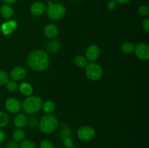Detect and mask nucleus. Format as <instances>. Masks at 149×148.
<instances>
[{
  "instance_id": "b1692460",
  "label": "nucleus",
  "mask_w": 149,
  "mask_h": 148,
  "mask_svg": "<svg viewBox=\"0 0 149 148\" xmlns=\"http://www.w3.org/2000/svg\"><path fill=\"white\" fill-rule=\"evenodd\" d=\"M6 88L10 92H15L16 90L18 89V85H17V83L15 82V81H13V80H9L7 83H6Z\"/></svg>"
},
{
  "instance_id": "58836bf2",
  "label": "nucleus",
  "mask_w": 149,
  "mask_h": 148,
  "mask_svg": "<svg viewBox=\"0 0 149 148\" xmlns=\"http://www.w3.org/2000/svg\"><path fill=\"white\" fill-rule=\"evenodd\" d=\"M0 148H2V147H0Z\"/></svg>"
},
{
  "instance_id": "7ed1b4c3",
  "label": "nucleus",
  "mask_w": 149,
  "mask_h": 148,
  "mask_svg": "<svg viewBox=\"0 0 149 148\" xmlns=\"http://www.w3.org/2000/svg\"><path fill=\"white\" fill-rule=\"evenodd\" d=\"M58 120L52 114H46L41 118L39 122V127L44 133H52L58 128Z\"/></svg>"
},
{
  "instance_id": "bb28decb",
  "label": "nucleus",
  "mask_w": 149,
  "mask_h": 148,
  "mask_svg": "<svg viewBox=\"0 0 149 148\" xmlns=\"http://www.w3.org/2000/svg\"><path fill=\"white\" fill-rule=\"evenodd\" d=\"M138 13L142 17H146L149 15V7L147 5H141V7L138 8Z\"/></svg>"
},
{
  "instance_id": "20e7f679",
  "label": "nucleus",
  "mask_w": 149,
  "mask_h": 148,
  "mask_svg": "<svg viewBox=\"0 0 149 148\" xmlns=\"http://www.w3.org/2000/svg\"><path fill=\"white\" fill-rule=\"evenodd\" d=\"M47 15L49 19L53 20H58L63 18L66 14V8L62 4L53 3L48 1V5L46 8Z\"/></svg>"
},
{
  "instance_id": "f3484780",
  "label": "nucleus",
  "mask_w": 149,
  "mask_h": 148,
  "mask_svg": "<svg viewBox=\"0 0 149 148\" xmlns=\"http://www.w3.org/2000/svg\"><path fill=\"white\" fill-rule=\"evenodd\" d=\"M26 137V133L22 129H17L13 131V139L15 142H21L22 141L24 140Z\"/></svg>"
},
{
  "instance_id": "dca6fc26",
  "label": "nucleus",
  "mask_w": 149,
  "mask_h": 148,
  "mask_svg": "<svg viewBox=\"0 0 149 148\" xmlns=\"http://www.w3.org/2000/svg\"><path fill=\"white\" fill-rule=\"evenodd\" d=\"M18 89L22 94L26 97L31 95L33 93V87L27 82H22L20 86H18Z\"/></svg>"
},
{
  "instance_id": "f03ea898",
  "label": "nucleus",
  "mask_w": 149,
  "mask_h": 148,
  "mask_svg": "<svg viewBox=\"0 0 149 148\" xmlns=\"http://www.w3.org/2000/svg\"><path fill=\"white\" fill-rule=\"evenodd\" d=\"M43 105V101L38 96H28L21 104V107L26 114L33 115L41 110Z\"/></svg>"
},
{
  "instance_id": "423d86ee",
  "label": "nucleus",
  "mask_w": 149,
  "mask_h": 148,
  "mask_svg": "<svg viewBox=\"0 0 149 148\" xmlns=\"http://www.w3.org/2000/svg\"><path fill=\"white\" fill-rule=\"evenodd\" d=\"M77 137L82 142H88L95 136V131L91 126H84L80 127L77 132Z\"/></svg>"
},
{
  "instance_id": "2eb2a0df",
  "label": "nucleus",
  "mask_w": 149,
  "mask_h": 148,
  "mask_svg": "<svg viewBox=\"0 0 149 148\" xmlns=\"http://www.w3.org/2000/svg\"><path fill=\"white\" fill-rule=\"evenodd\" d=\"M0 14L7 20H10L14 15V10L9 4H4L0 8Z\"/></svg>"
},
{
  "instance_id": "2f4dec72",
  "label": "nucleus",
  "mask_w": 149,
  "mask_h": 148,
  "mask_svg": "<svg viewBox=\"0 0 149 148\" xmlns=\"http://www.w3.org/2000/svg\"><path fill=\"white\" fill-rule=\"evenodd\" d=\"M142 27L143 28V30H145L146 33L149 32V19L146 18L144 19L142 23Z\"/></svg>"
},
{
  "instance_id": "7c9ffc66",
  "label": "nucleus",
  "mask_w": 149,
  "mask_h": 148,
  "mask_svg": "<svg viewBox=\"0 0 149 148\" xmlns=\"http://www.w3.org/2000/svg\"><path fill=\"white\" fill-rule=\"evenodd\" d=\"M117 2L115 0H110L107 4V8L109 10H113L117 7Z\"/></svg>"
},
{
  "instance_id": "1a4fd4ad",
  "label": "nucleus",
  "mask_w": 149,
  "mask_h": 148,
  "mask_svg": "<svg viewBox=\"0 0 149 148\" xmlns=\"http://www.w3.org/2000/svg\"><path fill=\"white\" fill-rule=\"evenodd\" d=\"M100 55V48L97 45L92 44L87 47L85 52L86 59L90 62H95L99 58Z\"/></svg>"
},
{
  "instance_id": "0eeeda50",
  "label": "nucleus",
  "mask_w": 149,
  "mask_h": 148,
  "mask_svg": "<svg viewBox=\"0 0 149 148\" xmlns=\"http://www.w3.org/2000/svg\"><path fill=\"white\" fill-rule=\"evenodd\" d=\"M136 56L140 59L146 61L149 59V46L146 43H139L135 46L134 49Z\"/></svg>"
},
{
  "instance_id": "c9c22d12",
  "label": "nucleus",
  "mask_w": 149,
  "mask_h": 148,
  "mask_svg": "<svg viewBox=\"0 0 149 148\" xmlns=\"http://www.w3.org/2000/svg\"><path fill=\"white\" fill-rule=\"evenodd\" d=\"M4 2H5L6 4H13V3L15 2L17 0H2Z\"/></svg>"
},
{
  "instance_id": "e433bc0d",
  "label": "nucleus",
  "mask_w": 149,
  "mask_h": 148,
  "mask_svg": "<svg viewBox=\"0 0 149 148\" xmlns=\"http://www.w3.org/2000/svg\"><path fill=\"white\" fill-rule=\"evenodd\" d=\"M72 1H79V0H72Z\"/></svg>"
},
{
  "instance_id": "ddd939ff",
  "label": "nucleus",
  "mask_w": 149,
  "mask_h": 148,
  "mask_svg": "<svg viewBox=\"0 0 149 148\" xmlns=\"http://www.w3.org/2000/svg\"><path fill=\"white\" fill-rule=\"evenodd\" d=\"M58 28L55 24L47 25L44 28V34L49 39H53L58 35Z\"/></svg>"
},
{
  "instance_id": "412c9836",
  "label": "nucleus",
  "mask_w": 149,
  "mask_h": 148,
  "mask_svg": "<svg viewBox=\"0 0 149 148\" xmlns=\"http://www.w3.org/2000/svg\"><path fill=\"white\" fill-rule=\"evenodd\" d=\"M121 49L125 54H131L134 52L135 46L131 42H125L121 45Z\"/></svg>"
},
{
  "instance_id": "393cba45",
  "label": "nucleus",
  "mask_w": 149,
  "mask_h": 148,
  "mask_svg": "<svg viewBox=\"0 0 149 148\" xmlns=\"http://www.w3.org/2000/svg\"><path fill=\"white\" fill-rule=\"evenodd\" d=\"M10 75L6 71L0 70V86L5 85L6 83L9 81Z\"/></svg>"
},
{
  "instance_id": "f8f14e48",
  "label": "nucleus",
  "mask_w": 149,
  "mask_h": 148,
  "mask_svg": "<svg viewBox=\"0 0 149 148\" xmlns=\"http://www.w3.org/2000/svg\"><path fill=\"white\" fill-rule=\"evenodd\" d=\"M46 10V5L42 1H36L31 4L30 8L31 13L34 16H40Z\"/></svg>"
},
{
  "instance_id": "f257e3e1",
  "label": "nucleus",
  "mask_w": 149,
  "mask_h": 148,
  "mask_svg": "<svg viewBox=\"0 0 149 148\" xmlns=\"http://www.w3.org/2000/svg\"><path fill=\"white\" fill-rule=\"evenodd\" d=\"M27 63L31 70L41 72L47 69L49 65V58L45 51L34 49L29 53Z\"/></svg>"
},
{
  "instance_id": "6ab92c4d",
  "label": "nucleus",
  "mask_w": 149,
  "mask_h": 148,
  "mask_svg": "<svg viewBox=\"0 0 149 148\" xmlns=\"http://www.w3.org/2000/svg\"><path fill=\"white\" fill-rule=\"evenodd\" d=\"M42 109H43V111L46 114H52L55 110V104L52 101H47L43 103Z\"/></svg>"
},
{
  "instance_id": "72a5a7b5",
  "label": "nucleus",
  "mask_w": 149,
  "mask_h": 148,
  "mask_svg": "<svg viewBox=\"0 0 149 148\" xmlns=\"http://www.w3.org/2000/svg\"><path fill=\"white\" fill-rule=\"evenodd\" d=\"M6 138V133L4 131L0 130V144L2 143Z\"/></svg>"
},
{
  "instance_id": "aec40b11",
  "label": "nucleus",
  "mask_w": 149,
  "mask_h": 148,
  "mask_svg": "<svg viewBox=\"0 0 149 148\" xmlns=\"http://www.w3.org/2000/svg\"><path fill=\"white\" fill-rule=\"evenodd\" d=\"M74 64L79 68H85L86 65H87V59L84 56L81 55H77L74 58Z\"/></svg>"
},
{
  "instance_id": "c85d7f7f",
  "label": "nucleus",
  "mask_w": 149,
  "mask_h": 148,
  "mask_svg": "<svg viewBox=\"0 0 149 148\" xmlns=\"http://www.w3.org/2000/svg\"><path fill=\"white\" fill-rule=\"evenodd\" d=\"M28 123H29V126H30L31 129H35V128H36L38 126H39V121H38V119L35 117L31 118L29 120H28Z\"/></svg>"
},
{
  "instance_id": "a878e982",
  "label": "nucleus",
  "mask_w": 149,
  "mask_h": 148,
  "mask_svg": "<svg viewBox=\"0 0 149 148\" xmlns=\"http://www.w3.org/2000/svg\"><path fill=\"white\" fill-rule=\"evenodd\" d=\"M20 148H36V146L32 141L24 139L20 142Z\"/></svg>"
},
{
  "instance_id": "5701e85b",
  "label": "nucleus",
  "mask_w": 149,
  "mask_h": 148,
  "mask_svg": "<svg viewBox=\"0 0 149 148\" xmlns=\"http://www.w3.org/2000/svg\"><path fill=\"white\" fill-rule=\"evenodd\" d=\"M71 134V130L68 126H63V129L59 132V137L60 139H63L66 137H69Z\"/></svg>"
},
{
  "instance_id": "473e14b6",
  "label": "nucleus",
  "mask_w": 149,
  "mask_h": 148,
  "mask_svg": "<svg viewBox=\"0 0 149 148\" xmlns=\"http://www.w3.org/2000/svg\"><path fill=\"white\" fill-rule=\"evenodd\" d=\"M5 148H20V145L17 142L13 141L10 142L6 145Z\"/></svg>"
},
{
  "instance_id": "6e6552de",
  "label": "nucleus",
  "mask_w": 149,
  "mask_h": 148,
  "mask_svg": "<svg viewBox=\"0 0 149 148\" xmlns=\"http://www.w3.org/2000/svg\"><path fill=\"white\" fill-rule=\"evenodd\" d=\"M6 110L11 113H17L21 110V102L20 100L15 97L8 98L5 102Z\"/></svg>"
},
{
  "instance_id": "4c0bfd02",
  "label": "nucleus",
  "mask_w": 149,
  "mask_h": 148,
  "mask_svg": "<svg viewBox=\"0 0 149 148\" xmlns=\"http://www.w3.org/2000/svg\"><path fill=\"white\" fill-rule=\"evenodd\" d=\"M53 1H58V0H53Z\"/></svg>"
},
{
  "instance_id": "9d476101",
  "label": "nucleus",
  "mask_w": 149,
  "mask_h": 148,
  "mask_svg": "<svg viewBox=\"0 0 149 148\" xmlns=\"http://www.w3.org/2000/svg\"><path fill=\"white\" fill-rule=\"evenodd\" d=\"M17 28V23L15 20H10L4 22L1 26V31L5 36L13 33Z\"/></svg>"
},
{
  "instance_id": "a211bd4d",
  "label": "nucleus",
  "mask_w": 149,
  "mask_h": 148,
  "mask_svg": "<svg viewBox=\"0 0 149 148\" xmlns=\"http://www.w3.org/2000/svg\"><path fill=\"white\" fill-rule=\"evenodd\" d=\"M60 46H61V43L59 41L56 39L50 40L47 44V49L49 52H52V53L58 52V49H60Z\"/></svg>"
},
{
  "instance_id": "c756f323",
  "label": "nucleus",
  "mask_w": 149,
  "mask_h": 148,
  "mask_svg": "<svg viewBox=\"0 0 149 148\" xmlns=\"http://www.w3.org/2000/svg\"><path fill=\"white\" fill-rule=\"evenodd\" d=\"M63 145L65 148H72L73 145H74V142H73L72 139L71 137H66L65 139H63Z\"/></svg>"
},
{
  "instance_id": "4be33fe9",
  "label": "nucleus",
  "mask_w": 149,
  "mask_h": 148,
  "mask_svg": "<svg viewBox=\"0 0 149 148\" xmlns=\"http://www.w3.org/2000/svg\"><path fill=\"white\" fill-rule=\"evenodd\" d=\"M10 122V118L8 115L0 110V128L5 127Z\"/></svg>"
},
{
  "instance_id": "4468645a",
  "label": "nucleus",
  "mask_w": 149,
  "mask_h": 148,
  "mask_svg": "<svg viewBox=\"0 0 149 148\" xmlns=\"http://www.w3.org/2000/svg\"><path fill=\"white\" fill-rule=\"evenodd\" d=\"M28 120L29 119L26 115L23 113H19L15 116L13 119V123L18 129H22L27 125Z\"/></svg>"
},
{
  "instance_id": "39448f33",
  "label": "nucleus",
  "mask_w": 149,
  "mask_h": 148,
  "mask_svg": "<svg viewBox=\"0 0 149 148\" xmlns=\"http://www.w3.org/2000/svg\"><path fill=\"white\" fill-rule=\"evenodd\" d=\"M85 73L89 79L94 81H99L103 75V70L99 64L92 62L86 65Z\"/></svg>"
},
{
  "instance_id": "cd10ccee",
  "label": "nucleus",
  "mask_w": 149,
  "mask_h": 148,
  "mask_svg": "<svg viewBox=\"0 0 149 148\" xmlns=\"http://www.w3.org/2000/svg\"><path fill=\"white\" fill-rule=\"evenodd\" d=\"M40 148H55L53 143L48 139H44L40 142Z\"/></svg>"
},
{
  "instance_id": "f704fd0d",
  "label": "nucleus",
  "mask_w": 149,
  "mask_h": 148,
  "mask_svg": "<svg viewBox=\"0 0 149 148\" xmlns=\"http://www.w3.org/2000/svg\"><path fill=\"white\" fill-rule=\"evenodd\" d=\"M115 1L117 2V4H125L129 2L130 0H115Z\"/></svg>"
},
{
  "instance_id": "9b49d317",
  "label": "nucleus",
  "mask_w": 149,
  "mask_h": 148,
  "mask_svg": "<svg viewBox=\"0 0 149 148\" xmlns=\"http://www.w3.org/2000/svg\"><path fill=\"white\" fill-rule=\"evenodd\" d=\"M10 78L13 81H20L23 79L26 75V68L22 66L15 67L10 73Z\"/></svg>"
}]
</instances>
